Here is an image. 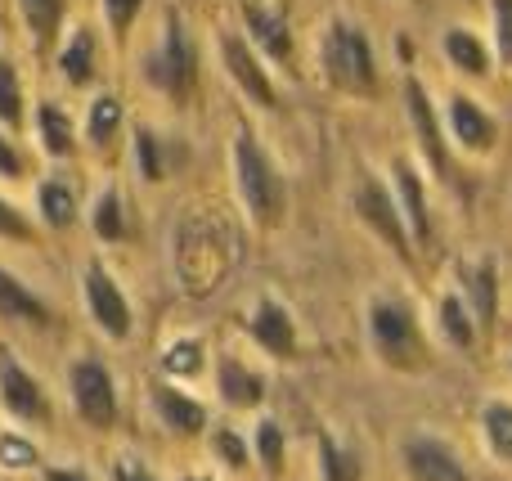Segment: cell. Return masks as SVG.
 <instances>
[{
    "mask_svg": "<svg viewBox=\"0 0 512 481\" xmlns=\"http://www.w3.org/2000/svg\"><path fill=\"white\" fill-rule=\"evenodd\" d=\"M319 63H324V77L337 90H351V95H373L378 90V59H373V45L351 18H333L319 45Z\"/></svg>",
    "mask_w": 512,
    "mask_h": 481,
    "instance_id": "obj_1",
    "label": "cell"
},
{
    "mask_svg": "<svg viewBox=\"0 0 512 481\" xmlns=\"http://www.w3.org/2000/svg\"><path fill=\"white\" fill-rule=\"evenodd\" d=\"M234 176H239L243 207L252 212L256 225H274L283 212V176L270 162V153L252 140L248 131L234 140Z\"/></svg>",
    "mask_w": 512,
    "mask_h": 481,
    "instance_id": "obj_2",
    "label": "cell"
},
{
    "mask_svg": "<svg viewBox=\"0 0 512 481\" xmlns=\"http://www.w3.org/2000/svg\"><path fill=\"white\" fill-rule=\"evenodd\" d=\"M149 86L162 90L171 104H189L198 90V54L189 45V32L180 14H167V32H162V50L149 59Z\"/></svg>",
    "mask_w": 512,
    "mask_h": 481,
    "instance_id": "obj_3",
    "label": "cell"
},
{
    "mask_svg": "<svg viewBox=\"0 0 512 481\" xmlns=\"http://www.w3.org/2000/svg\"><path fill=\"white\" fill-rule=\"evenodd\" d=\"M369 338H373V351H378L387 365H396V369L423 365V351H427L423 333H418V320L400 302L369 306Z\"/></svg>",
    "mask_w": 512,
    "mask_h": 481,
    "instance_id": "obj_4",
    "label": "cell"
},
{
    "mask_svg": "<svg viewBox=\"0 0 512 481\" xmlns=\"http://www.w3.org/2000/svg\"><path fill=\"white\" fill-rule=\"evenodd\" d=\"M72 383V405H77L81 423L95 432H108L117 423V392H113V378H108V369L99 365V360H77L68 374Z\"/></svg>",
    "mask_w": 512,
    "mask_h": 481,
    "instance_id": "obj_5",
    "label": "cell"
},
{
    "mask_svg": "<svg viewBox=\"0 0 512 481\" xmlns=\"http://www.w3.org/2000/svg\"><path fill=\"white\" fill-rule=\"evenodd\" d=\"M81 297H86L90 320H95L108 338L122 342L126 333H131V302L122 297V288L113 284V275H108L104 266H90L86 275H81Z\"/></svg>",
    "mask_w": 512,
    "mask_h": 481,
    "instance_id": "obj_6",
    "label": "cell"
},
{
    "mask_svg": "<svg viewBox=\"0 0 512 481\" xmlns=\"http://www.w3.org/2000/svg\"><path fill=\"white\" fill-rule=\"evenodd\" d=\"M355 207H360V216L369 221V230H373V234H382V243H387V248L396 252L400 261H409V230H405V216H400L396 198H391L373 176H369V180H360V189H355Z\"/></svg>",
    "mask_w": 512,
    "mask_h": 481,
    "instance_id": "obj_7",
    "label": "cell"
},
{
    "mask_svg": "<svg viewBox=\"0 0 512 481\" xmlns=\"http://www.w3.org/2000/svg\"><path fill=\"white\" fill-rule=\"evenodd\" d=\"M405 113H409V126H414L418 144H423L427 162H432V171L441 180H450L454 176V162H450V153H445L441 122H436V108H432V99H427L423 81H414V77H405Z\"/></svg>",
    "mask_w": 512,
    "mask_h": 481,
    "instance_id": "obj_8",
    "label": "cell"
},
{
    "mask_svg": "<svg viewBox=\"0 0 512 481\" xmlns=\"http://www.w3.org/2000/svg\"><path fill=\"white\" fill-rule=\"evenodd\" d=\"M221 54H225V68H230V77L239 81V90L252 99V104H261V108H274L279 104V95H274V86H270V72L261 68V59H256V50L243 36H234V32H225L221 36Z\"/></svg>",
    "mask_w": 512,
    "mask_h": 481,
    "instance_id": "obj_9",
    "label": "cell"
},
{
    "mask_svg": "<svg viewBox=\"0 0 512 481\" xmlns=\"http://www.w3.org/2000/svg\"><path fill=\"white\" fill-rule=\"evenodd\" d=\"M0 405L14 414L18 423H36L45 419V396L36 387V378L18 365L9 351H0Z\"/></svg>",
    "mask_w": 512,
    "mask_h": 481,
    "instance_id": "obj_10",
    "label": "cell"
},
{
    "mask_svg": "<svg viewBox=\"0 0 512 481\" xmlns=\"http://www.w3.org/2000/svg\"><path fill=\"white\" fill-rule=\"evenodd\" d=\"M450 135H454V144L459 149H468V153H486V149H495V135H499V126H495V117L486 113V108H477V99L472 95H450Z\"/></svg>",
    "mask_w": 512,
    "mask_h": 481,
    "instance_id": "obj_11",
    "label": "cell"
},
{
    "mask_svg": "<svg viewBox=\"0 0 512 481\" xmlns=\"http://www.w3.org/2000/svg\"><path fill=\"white\" fill-rule=\"evenodd\" d=\"M405 473L414 481H468L459 455H454L445 441H436V437L405 441Z\"/></svg>",
    "mask_w": 512,
    "mask_h": 481,
    "instance_id": "obj_12",
    "label": "cell"
},
{
    "mask_svg": "<svg viewBox=\"0 0 512 481\" xmlns=\"http://www.w3.org/2000/svg\"><path fill=\"white\" fill-rule=\"evenodd\" d=\"M252 338L261 351H270L274 360H292L297 356V329H292V315L283 311V302L261 297L252 311Z\"/></svg>",
    "mask_w": 512,
    "mask_h": 481,
    "instance_id": "obj_13",
    "label": "cell"
},
{
    "mask_svg": "<svg viewBox=\"0 0 512 481\" xmlns=\"http://www.w3.org/2000/svg\"><path fill=\"white\" fill-rule=\"evenodd\" d=\"M243 27H248L256 50L270 54L274 63H288L292 59V36H288V27H283L279 14H270V9L256 5V0H243Z\"/></svg>",
    "mask_w": 512,
    "mask_h": 481,
    "instance_id": "obj_14",
    "label": "cell"
},
{
    "mask_svg": "<svg viewBox=\"0 0 512 481\" xmlns=\"http://www.w3.org/2000/svg\"><path fill=\"white\" fill-rule=\"evenodd\" d=\"M391 171H396V207H400V216H405V230L414 234L418 243H427V234H432V216H427L423 180H418V171L409 167L405 158H400Z\"/></svg>",
    "mask_w": 512,
    "mask_h": 481,
    "instance_id": "obj_15",
    "label": "cell"
},
{
    "mask_svg": "<svg viewBox=\"0 0 512 481\" xmlns=\"http://www.w3.org/2000/svg\"><path fill=\"white\" fill-rule=\"evenodd\" d=\"M153 405H158L162 423H167L176 437H198L207 428V410L198 401H189L176 387H153Z\"/></svg>",
    "mask_w": 512,
    "mask_h": 481,
    "instance_id": "obj_16",
    "label": "cell"
},
{
    "mask_svg": "<svg viewBox=\"0 0 512 481\" xmlns=\"http://www.w3.org/2000/svg\"><path fill=\"white\" fill-rule=\"evenodd\" d=\"M441 50L463 77H490V50L477 32H468V27H450V32L441 36Z\"/></svg>",
    "mask_w": 512,
    "mask_h": 481,
    "instance_id": "obj_17",
    "label": "cell"
},
{
    "mask_svg": "<svg viewBox=\"0 0 512 481\" xmlns=\"http://www.w3.org/2000/svg\"><path fill=\"white\" fill-rule=\"evenodd\" d=\"M468 311L477 320V329H495V311H499V279H495V261H477L468 266Z\"/></svg>",
    "mask_w": 512,
    "mask_h": 481,
    "instance_id": "obj_18",
    "label": "cell"
},
{
    "mask_svg": "<svg viewBox=\"0 0 512 481\" xmlns=\"http://www.w3.org/2000/svg\"><path fill=\"white\" fill-rule=\"evenodd\" d=\"M216 383H221V401L234 405V410H252V405H261V396H265L261 374H252L243 360H221Z\"/></svg>",
    "mask_w": 512,
    "mask_h": 481,
    "instance_id": "obj_19",
    "label": "cell"
},
{
    "mask_svg": "<svg viewBox=\"0 0 512 481\" xmlns=\"http://www.w3.org/2000/svg\"><path fill=\"white\" fill-rule=\"evenodd\" d=\"M59 72L72 86H90L95 81V32L90 27H77L68 36V45L59 50Z\"/></svg>",
    "mask_w": 512,
    "mask_h": 481,
    "instance_id": "obj_20",
    "label": "cell"
},
{
    "mask_svg": "<svg viewBox=\"0 0 512 481\" xmlns=\"http://www.w3.org/2000/svg\"><path fill=\"white\" fill-rule=\"evenodd\" d=\"M0 320H27V324H50V315H45V306L36 302L32 293H27L23 284H18L9 270H0Z\"/></svg>",
    "mask_w": 512,
    "mask_h": 481,
    "instance_id": "obj_21",
    "label": "cell"
},
{
    "mask_svg": "<svg viewBox=\"0 0 512 481\" xmlns=\"http://www.w3.org/2000/svg\"><path fill=\"white\" fill-rule=\"evenodd\" d=\"M481 428H486V446L499 464H512V405L508 401H486L481 410Z\"/></svg>",
    "mask_w": 512,
    "mask_h": 481,
    "instance_id": "obj_22",
    "label": "cell"
},
{
    "mask_svg": "<svg viewBox=\"0 0 512 481\" xmlns=\"http://www.w3.org/2000/svg\"><path fill=\"white\" fill-rule=\"evenodd\" d=\"M36 207H41V221L50 225V230H68V225L77 221V198H72V189L59 185V180H45V185L36 189Z\"/></svg>",
    "mask_w": 512,
    "mask_h": 481,
    "instance_id": "obj_23",
    "label": "cell"
},
{
    "mask_svg": "<svg viewBox=\"0 0 512 481\" xmlns=\"http://www.w3.org/2000/svg\"><path fill=\"white\" fill-rule=\"evenodd\" d=\"M436 315H441V333H445V338H450L459 351H472V342H477V320H472L468 302H463V297H441Z\"/></svg>",
    "mask_w": 512,
    "mask_h": 481,
    "instance_id": "obj_24",
    "label": "cell"
},
{
    "mask_svg": "<svg viewBox=\"0 0 512 481\" xmlns=\"http://www.w3.org/2000/svg\"><path fill=\"white\" fill-rule=\"evenodd\" d=\"M122 131V104H117V95H95L90 99V113H86V135L90 144H113V135Z\"/></svg>",
    "mask_w": 512,
    "mask_h": 481,
    "instance_id": "obj_25",
    "label": "cell"
},
{
    "mask_svg": "<svg viewBox=\"0 0 512 481\" xmlns=\"http://www.w3.org/2000/svg\"><path fill=\"white\" fill-rule=\"evenodd\" d=\"M18 9H23V18H27L32 41L45 50V45L54 41V32H59V23H63V0H18Z\"/></svg>",
    "mask_w": 512,
    "mask_h": 481,
    "instance_id": "obj_26",
    "label": "cell"
},
{
    "mask_svg": "<svg viewBox=\"0 0 512 481\" xmlns=\"http://www.w3.org/2000/svg\"><path fill=\"white\" fill-rule=\"evenodd\" d=\"M36 126H41L45 153H50V158H68V153H72V122H68V113H63L59 104H41Z\"/></svg>",
    "mask_w": 512,
    "mask_h": 481,
    "instance_id": "obj_27",
    "label": "cell"
},
{
    "mask_svg": "<svg viewBox=\"0 0 512 481\" xmlns=\"http://www.w3.org/2000/svg\"><path fill=\"white\" fill-rule=\"evenodd\" d=\"M162 374L167 378H198L203 374V342L198 338H180L162 351Z\"/></svg>",
    "mask_w": 512,
    "mask_h": 481,
    "instance_id": "obj_28",
    "label": "cell"
},
{
    "mask_svg": "<svg viewBox=\"0 0 512 481\" xmlns=\"http://www.w3.org/2000/svg\"><path fill=\"white\" fill-rule=\"evenodd\" d=\"M95 234L104 243H117V239H126V207H122V198H117V189H104L99 194V203H95Z\"/></svg>",
    "mask_w": 512,
    "mask_h": 481,
    "instance_id": "obj_29",
    "label": "cell"
},
{
    "mask_svg": "<svg viewBox=\"0 0 512 481\" xmlns=\"http://www.w3.org/2000/svg\"><path fill=\"white\" fill-rule=\"evenodd\" d=\"M0 122H23V81H18V68L9 59H0Z\"/></svg>",
    "mask_w": 512,
    "mask_h": 481,
    "instance_id": "obj_30",
    "label": "cell"
},
{
    "mask_svg": "<svg viewBox=\"0 0 512 481\" xmlns=\"http://www.w3.org/2000/svg\"><path fill=\"white\" fill-rule=\"evenodd\" d=\"M319 459H324V481H360V464L351 450H337L333 437H319Z\"/></svg>",
    "mask_w": 512,
    "mask_h": 481,
    "instance_id": "obj_31",
    "label": "cell"
},
{
    "mask_svg": "<svg viewBox=\"0 0 512 481\" xmlns=\"http://www.w3.org/2000/svg\"><path fill=\"white\" fill-rule=\"evenodd\" d=\"M256 459H261V468L270 477L283 473V432L274 419H265L261 428H256Z\"/></svg>",
    "mask_w": 512,
    "mask_h": 481,
    "instance_id": "obj_32",
    "label": "cell"
},
{
    "mask_svg": "<svg viewBox=\"0 0 512 481\" xmlns=\"http://www.w3.org/2000/svg\"><path fill=\"white\" fill-rule=\"evenodd\" d=\"M490 23H495V54L512 68V0H490Z\"/></svg>",
    "mask_w": 512,
    "mask_h": 481,
    "instance_id": "obj_33",
    "label": "cell"
},
{
    "mask_svg": "<svg viewBox=\"0 0 512 481\" xmlns=\"http://www.w3.org/2000/svg\"><path fill=\"white\" fill-rule=\"evenodd\" d=\"M140 5L144 0H104V14H108V27H113L117 45H126V32H131L135 18H140Z\"/></svg>",
    "mask_w": 512,
    "mask_h": 481,
    "instance_id": "obj_34",
    "label": "cell"
},
{
    "mask_svg": "<svg viewBox=\"0 0 512 481\" xmlns=\"http://www.w3.org/2000/svg\"><path fill=\"white\" fill-rule=\"evenodd\" d=\"M0 464L5 468H36V446L18 432H0Z\"/></svg>",
    "mask_w": 512,
    "mask_h": 481,
    "instance_id": "obj_35",
    "label": "cell"
},
{
    "mask_svg": "<svg viewBox=\"0 0 512 481\" xmlns=\"http://www.w3.org/2000/svg\"><path fill=\"white\" fill-rule=\"evenodd\" d=\"M135 153H140V176L149 180H162V158H158V140H153V131H140L135 135Z\"/></svg>",
    "mask_w": 512,
    "mask_h": 481,
    "instance_id": "obj_36",
    "label": "cell"
},
{
    "mask_svg": "<svg viewBox=\"0 0 512 481\" xmlns=\"http://www.w3.org/2000/svg\"><path fill=\"white\" fill-rule=\"evenodd\" d=\"M0 239H18V243H32V225L18 216V207H9L0 198Z\"/></svg>",
    "mask_w": 512,
    "mask_h": 481,
    "instance_id": "obj_37",
    "label": "cell"
},
{
    "mask_svg": "<svg viewBox=\"0 0 512 481\" xmlns=\"http://www.w3.org/2000/svg\"><path fill=\"white\" fill-rule=\"evenodd\" d=\"M216 455L230 468H248V446H243L239 432H216Z\"/></svg>",
    "mask_w": 512,
    "mask_h": 481,
    "instance_id": "obj_38",
    "label": "cell"
},
{
    "mask_svg": "<svg viewBox=\"0 0 512 481\" xmlns=\"http://www.w3.org/2000/svg\"><path fill=\"white\" fill-rule=\"evenodd\" d=\"M0 176H9V180L23 176V153L14 144H5V135H0Z\"/></svg>",
    "mask_w": 512,
    "mask_h": 481,
    "instance_id": "obj_39",
    "label": "cell"
},
{
    "mask_svg": "<svg viewBox=\"0 0 512 481\" xmlns=\"http://www.w3.org/2000/svg\"><path fill=\"white\" fill-rule=\"evenodd\" d=\"M117 481H144L140 464H135V459H126V464H117Z\"/></svg>",
    "mask_w": 512,
    "mask_h": 481,
    "instance_id": "obj_40",
    "label": "cell"
},
{
    "mask_svg": "<svg viewBox=\"0 0 512 481\" xmlns=\"http://www.w3.org/2000/svg\"><path fill=\"white\" fill-rule=\"evenodd\" d=\"M45 481H86V477L72 473V468H50V473H45Z\"/></svg>",
    "mask_w": 512,
    "mask_h": 481,
    "instance_id": "obj_41",
    "label": "cell"
},
{
    "mask_svg": "<svg viewBox=\"0 0 512 481\" xmlns=\"http://www.w3.org/2000/svg\"><path fill=\"white\" fill-rule=\"evenodd\" d=\"M189 481H212V477H189Z\"/></svg>",
    "mask_w": 512,
    "mask_h": 481,
    "instance_id": "obj_42",
    "label": "cell"
}]
</instances>
